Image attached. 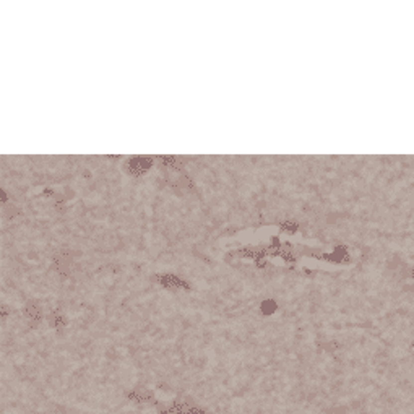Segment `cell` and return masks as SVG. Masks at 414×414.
Listing matches in <instances>:
<instances>
[{
	"label": "cell",
	"instance_id": "obj_1",
	"mask_svg": "<svg viewBox=\"0 0 414 414\" xmlns=\"http://www.w3.org/2000/svg\"><path fill=\"white\" fill-rule=\"evenodd\" d=\"M26 313L29 315V318H31V322H36L38 323L39 320H41V307L38 304H29L26 307Z\"/></svg>",
	"mask_w": 414,
	"mask_h": 414
}]
</instances>
